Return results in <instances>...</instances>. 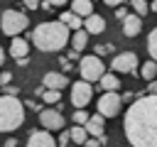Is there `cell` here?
<instances>
[{
    "instance_id": "29",
    "label": "cell",
    "mask_w": 157,
    "mask_h": 147,
    "mask_svg": "<svg viewBox=\"0 0 157 147\" xmlns=\"http://www.w3.org/2000/svg\"><path fill=\"white\" fill-rule=\"evenodd\" d=\"M128 15H130V12H128V7H123V5L115 10V20H120V22H125V17H128Z\"/></svg>"
},
{
    "instance_id": "23",
    "label": "cell",
    "mask_w": 157,
    "mask_h": 147,
    "mask_svg": "<svg viewBox=\"0 0 157 147\" xmlns=\"http://www.w3.org/2000/svg\"><path fill=\"white\" fill-rule=\"evenodd\" d=\"M42 100H44V103H49V105H56V103L61 100V91H52V88H47V91H44V96H42Z\"/></svg>"
},
{
    "instance_id": "32",
    "label": "cell",
    "mask_w": 157,
    "mask_h": 147,
    "mask_svg": "<svg viewBox=\"0 0 157 147\" xmlns=\"http://www.w3.org/2000/svg\"><path fill=\"white\" fill-rule=\"evenodd\" d=\"M147 93H150V96H157V81L147 83Z\"/></svg>"
},
{
    "instance_id": "28",
    "label": "cell",
    "mask_w": 157,
    "mask_h": 147,
    "mask_svg": "<svg viewBox=\"0 0 157 147\" xmlns=\"http://www.w3.org/2000/svg\"><path fill=\"white\" fill-rule=\"evenodd\" d=\"M10 81H12V71H2V74H0V86H5V88H7V86H10Z\"/></svg>"
},
{
    "instance_id": "26",
    "label": "cell",
    "mask_w": 157,
    "mask_h": 147,
    "mask_svg": "<svg viewBox=\"0 0 157 147\" xmlns=\"http://www.w3.org/2000/svg\"><path fill=\"white\" fill-rule=\"evenodd\" d=\"M137 98H140V96H135V91H125V93H123V103H130V105H132Z\"/></svg>"
},
{
    "instance_id": "10",
    "label": "cell",
    "mask_w": 157,
    "mask_h": 147,
    "mask_svg": "<svg viewBox=\"0 0 157 147\" xmlns=\"http://www.w3.org/2000/svg\"><path fill=\"white\" fill-rule=\"evenodd\" d=\"M27 147H56V140L47 130H32L29 140H27Z\"/></svg>"
},
{
    "instance_id": "19",
    "label": "cell",
    "mask_w": 157,
    "mask_h": 147,
    "mask_svg": "<svg viewBox=\"0 0 157 147\" xmlns=\"http://www.w3.org/2000/svg\"><path fill=\"white\" fill-rule=\"evenodd\" d=\"M98 83H101L103 93H118V88H120V78H118L115 74H105Z\"/></svg>"
},
{
    "instance_id": "3",
    "label": "cell",
    "mask_w": 157,
    "mask_h": 147,
    "mask_svg": "<svg viewBox=\"0 0 157 147\" xmlns=\"http://www.w3.org/2000/svg\"><path fill=\"white\" fill-rule=\"evenodd\" d=\"M25 123V103L15 96H0V132H12Z\"/></svg>"
},
{
    "instance_id": "17",
    "label": "cell",
    "mask_w": 157,
    "mask_h": 147,
    "mask_svg": "<svg viewBox=\"0 0 157 147\" xmlns=\"http://www.w3.org/2000/svg\"><path fill=\"white\" fill-rule=\"evenodd\" d=\"M83 29H86L88 34H101V32L105 29V20H103L101 15H91L88 20H83Z\"/></svg>"
},
{
    "instance_id": "4",
    "label": "cell",
    "mask_w": 157,
    "mask_h": 147,
    "mask_svg": "<svg viewBox=\"0 0 157 147\" xmlns=\"http://www.w3.org/2000/svg\"><path fill=\"white\" fill-rule=\"evenodd\" d=\"M0 20H2V34L12 37V39L29 27V15H25L22 10H5L0 15Z\"/></svg>"
},
{
    "instance_id": "12",
    "label": "cell",
    "mask_w": 157,
    "mask_h": 147,
    "mask_svg": "<svg viewBox=\"0 0 157 147\" xmlns=\"http://www.w3.org/2000/svg\"><path fill=\"white\" fill-rule=\"evenodd\" d=\"M86 132H88L91 137H96V140L105 137V135H103V132H105V118H103V115H98V113H93V115H91V120L86 123Z\"/></svg>"
},
{
    "instance_id": "21",
    "label": "cell",
    "mask_w": 157,
    "mask_h": 147,
    "mask_svg": "<svg viewBox=\"0 0 157 147\" xmlns=\"http://www.w3.org/2000/svg\"><path fill=\"white\" fill-rule=\"evenodd\" d=\"M69 135H71V142H76L78 147H83L86 142H88V132H86V127H81V125H74L71 130H69Z\"/></svg>"
},
{
    "instance_id": "8",
    "label": "cell",
    "mask_w": 157,
    "mask_h": 147,
    "mask_svg": "<svg viewBox=\"0 0 157 147\" xmlns=\"http://www.w3.org/2000/svg\"><path fill=\"white\" fill-rule=\"evenodd\" d=\"M91 93H93V88H91L88 81H76V83H71V105H74L76 110H83V108L91 103Z\"/></svg>"
},
{
    "instance_id": "1",
    "label": "cell",
    "mask_w": 157,
    "mask_h": 147,
    "mask_svg": "<svg viewBox=\"0 0 157 147\" xmlns=\"http://www.w3.org/2000/svg\"><path fill=\"white\" fill-rule=\"evenodd\" d=\"M130 147H157V96H140L123 118Z\"/></svg>"
},
{
    "instance_id": "35",
    "label": "cell",
    "mask_w": 157,
    "mask_h": 147,
    "mask_svg": "<svg viewBox=\"0 0 157 147\" xmlns=\"http://www.w3.org/2000/svg\"><path fill=\"white\" fill-rule=\"evenodd\" d=\"M5 147H17V140H15V137H10V140L5 142Z\"/></svg>"
},
{
    "instance_id": "7",
    "label": "cell",
    "mask_w": 157,
    "mask_h": 147,
    "mask_svg": "<svg viewBox=\"0 0 157 147\" xmlns=\"http://www.w3.org/2000/svg\"><path fill=\"white\" fill-rule=\"evenodd\" d=\"M120 105H123V96L120 93H103L98 98V115H103L105 120L115 118L120 113Z\"/></svg>"
},
{
    "instance_id": "6",
    "label": "cell",
    "mask_w": 157,
    "mask_h": 147,
    "mask_svg": "<svg viewBox=\"0 0 157 147\" xmlns=\"http://www.w3.org/2000/svg\"><path fill=\"white\" fill-rule=\"evenodd\" d=\"M110 69L115 74H135L137 71V54L135 51H120V54H115L113 61H110Z\"/></svg>"
},
{
    "instance_id": "15",
    "label": "cell",
    "mask_w": 157,
    "mask_h": 147,
    "mask_svg": "<svg viewBox=\"0 0 157 147\" xmlns=\"http://www.w3.org/2000/svg\"><path fill=\"white\" fill-rule=\"evenodd\" d=\"M71 12H74V15H78L81 20H88L91 15H96V12H93V2H91V0H74V2H71Z\"/></svg>"
},
{
    "instance_id": "24",
    "label": "cell",
    "mask_w": 157,
    "mask_h": 147,
    "mask_svg": "<svg viewBox=\"0 0 157 147\" xmlns=\"http://www.w3.org/2000/svg\"><path fill=\"white\" fill-rule=\"evenodd\" d=\"M71 120H74V125H81V127H86V123L91 120V115H88L86 110H74V113H71Z\"/></svg>"
},
{
    "instance_id": "11",
    "label": "cell",
    "mask_w": 157,
    "mask_h": 147,
    "mask_svg": "<svg viewBox=\"0 0 157 147\" xmlns=\"http://www.w3.org/2000/svg\"><path fill=\"white\" fill-rule=\"evenodd\" d=\"M44 88H52V91H61L64 86H69V78L66 74H59V71H47L44 74V81H42Z\"/></svg>"
},
{
    "instance_id": "30",
    "label": "cell",
    "mask_w": 157,
    "mask_h": 147,
    "mask_svg": "<svg viewBox=\"0 0 157 147\" xmlns=\"http://www.w3.org/2000/svg\"><path fill=\"white\" fill-rule=\"evenodd\" d=\"M101 145H105V137H101V140H96V137H88V142H86L83 147H101Z\"/></svg>"
},
{
    "instance_id": "37",
    "label": "cell",
    "mask_w": 157,
    "mask_h": 147,
    "mask_svg": "<svg viewBox=\"0 0 157 147\" xmlns=\"http://www.w3.org/2000/svg\"><path fill=\"white\" fill-rule=\"evenodd\" d=\"M74 59H78V51H74V49H71V51H69V61H74Z\"/></svg>"
},
{
    "instance_id": "2",
    "label": "cell",
    "mask_w": 157,
    "mask_h": 147,
    "mask_svg": "<svg viewBox=\"0 0 157 147\" xmlns=\"http://www.w3.org/2000/svg\"><path fill=\"white\" fill-rule=\"evenodd\" d=\"M29 37L39 51H61L66 44H71V29L61 22H39Z\"/></svg>"
},
{
    "instance_id": "36",
    "label": "cell",
    "mask_w": 157,
    "mask_h": 147,
    "mask_svg": "<svg viewBox=\"0 0 157 147\" xmlns=\"http://www.w3.org/2000/svg\"><path fill=\"white\" fill-rule=\"evenodd\" d=\"M5 59H7V54H5V49H2V47H0V66H2V64H5Z\"/></svg>"
},
{
    "instance_id": "18",
    "label": "cell",
    "mask_w": 157,
    "mask_h": 147,
    "mask_svg": "<svg viewBox=\"0 0 157 147\" xmlns=\"http://www.w3.org/2000/svg\"><path fill=\"white\" fill-rule=\"evenodd\" d=\"M86 44H88V32L86 29H78V32H71V49L74 51H83L86 49Z\"/></svg>"
},
{
    "instance_id": "9",
    "label": "cell",
    "mask_w": 157,
    "mask_h": 147,
    "mask_svg": "<svg viewBox=\"0 0 157 147\" xmlns=\"http://www.w3.org/2000/svg\"><path fill=\"white\" fill-rule=\"evenodd\" d=\"M37 115H39V123H42L44 130H59V132L64 130L66 120H64V115H61L59 108H42Z\"/></svg>"
},
{
    "instance_id": "13",
    "label": "cell",
    "mask_w": 157,
    "mask_h": 147,
    "mask_svg": "<svg viewBox=\"0 0 157 147\" xmlns=\"http://www.w3.org/2000/svg\"><path fill=\"white\" fill-rule=\"evenodd\" d=\"M140 32H142V17L135 15V12H130L125 17V22H123V34L125 37H137Z\"/></svg>"
},
{
    "instance_id": "16",
    "label": "cell",
    "mask_w": 157,
    "mask_h": 147,
    "mask_svg": "<svg viewBox=\"0 0 157 147\" xmlns=\"http://www.w3.org/2000/svg\"><path fill=\"white\" fill-rule=\"evenodd\" d=\"M59 22H61V24H66L71 32H78V29H83V20H81L78 15H74L71 10H64V12L59 15Z\"/></svg>"
},
{
    "instance_id": "22",
    "label": "cell",
    "mask_w": 157,
    "mask_h": 147,
    "mask_svg": "<svg viewBox=\"0 0 157 147\" xmlns=\"http://www.w3.org/2000/svg\"><path fill=\"white\" fill-rule=\"evenodd\" d=\"M147 54L152 56V61H157V27L150 32V37H147Z\"/></svg>"
},
{
    "instance_id": "5",
    "label": "cell",
    "mask_w": 157,
    "mask_h": 147,
    "mask_svg": "<svg viewBox=\"0 0 157 147\" xmlns=\"http://www.w3.org/2000/svg\"><path fill=\"white\" fill-rule=\"evenodd\" d=\"M78 74H81V81H88V83L101 81V78L105 76V64H103L101 56H96V54L81 56V61H78Z\"/></svg>"
},
{
    "instance_id": "34",
    "label": "cell",
    "mask_w": 157,
    "mask_h": 147,
    "mask_svg": "<svg viewBox=\"0 0 157 147\" xmlns=\"http://www.w3.org/2000/svg\"><path fill=\"white\" fill-rule=\"evenodd\" d=\"M15 93H17V88H12V86L5 88V96H12V98H15Z\"/></svg>"
},
{
    "instance_id": "27",
    "label": "cell",
    "mask_w": 157,
    "mask_h": 147,
    "mask_svg": "<svg viewBox=\"0 0 157 147\" xmlns=\"http://www.w3.org/2000/svg\"><path fill=\"white\" fill-rule=\"evenodd\" d=\"M71 142V135H69V130H61V135H59V147H66Z\"/></svg>"
},
{
    "instance_id": "20",
    "label": "cell",
    "mask_w": 157,
    "mask_h": 147,
    "mask_svg": "<svg viewBox=\"0 0 157 147\" xmlns=\"http://www.w3.org/2000/svg\"><path fill=\"white\" fill-rule=\"evenodd\" d=\"M140 76L147 81V83H152V81H157V61H145L142 66H140Z\"/></svg>"
},
{
    "instance_id": "38",
    "label": "cell",
    "mask_w": 157,
    "mask_h": 147,
    "mask_svg": "<svg viewBox=\"0 0 157 147\" xmlns=\"http://www.w3.org/2000/svg\"><path fill=\"white\" fill-rule=\"evenodd\" d=\"M150 10H152V12H157V0H155V2L150 5Z\"/></svg>"
},
{
    "instance_id": "25",
    "label": "cell",
    "mask_w": 157,
    "mask_h": 147,
    "mask_svg": "<svg viewBox=\"0 0 157 147\" xmlns=\"http://www.w3.org/2000/svg\"><path fill=\"white\" fill-rule=\"evenodd\" d=\"M132 10H135V15L145 17V15H147V10H150V5H147V2H142V0H135V2H132Z\"/></svg>"
},
{
    "instance_id": "14",
    "label": "cell",
    "mask_w": 157,
    "mask_h": 147,
    "mask_svg": "<svg viewBox=\"0 0 157 147\" xmlns=\"http://www.w3.org/2000/svg\"><path fill=\"white\" fill-rule=\"evenodd\" d=\"M10 54H12L17 61L27 59V54H29V42L22 39V37H15V39L10 42Z\"/></svg>"
},
{
    "instance_id": "33",
    "label": "cell",
    "mask_w": 157,
    "mask_h": 147,
    "mask_svg": "<svg viewBox=\"0 0 157 147\" xmlns=\"http://www.w3.org/2000/svg\"><path fill=\"white\" fill-rule=\"evenodd\" d=\"M25 7H27V10H37V7H39V2H34V0H27V2H25Z\"/></svg>"
},
{
    "instance_id": "31",
    "label": "cell",
    "mask_w": 157,
    "mask_h": 147,
    "mask_svg": "<svg viewBox=\"0 0 157 147\" xmlns=\"http://www.w3.org/2000/svg\"><path fill=\"white\" fill-rule=\"evenodd\" d=\"M105 51H113V47H110V44H101V47H96V54H98V56L105 54Z\"/></svg>"
},
{
    "instance_id": "39",
    "label": "cell",
    "mask_w": 157,
    "mask_h": 147,
    "mask_svg": "<svg viewBox=\"0 0 157 147\" xmlns=\"http://www.w3.org/2000/svg\"><path fill=\"white\" fill-rule=\"evenodd\" d=\"M0 32H2V20H0Z\"/></svg>"
}]
</instances>
